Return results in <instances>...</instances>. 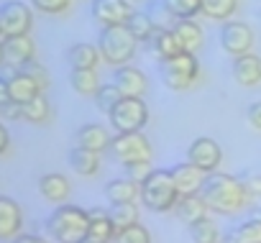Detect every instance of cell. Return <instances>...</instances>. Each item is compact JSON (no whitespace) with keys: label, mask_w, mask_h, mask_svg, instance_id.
I'll return each mask as SVG.
<instances>
[{"label":"cell","mask_w":261,"mask_h":243,"mask_svg":"<svg viewBox=\"0 0 261 243\" xmlns=\"http://www.w3.org/2000/svg\"><path fill=\"white\" fill-rule=\"evenodd\" d=\"M200 195L207 202V207L218 215L241 212L248 205V197H251V192L246 190L241 177H233V174H225V172H210L202 182Z\"/></svg>","instance_id":"obj_1"},{"label":"cell","mask_w":261,"mask_h":243,"mask_svg":"<svg viewBox=\"0 0 261 243\" xmlns=\"http://www.w3.org/2000/svg\"><path fill=\"white\" fill-rule=\"evenodd\" d=\"M46 230L57 243H82L87 240L90 230V215L80 205H59L46 218Z\"/></svg>","instance_id":"obj_2"},{"label":"cell","mask_w":261,"mask_h":243,"mask_svg":"<svg viewBox=\"0 0 261 243\" xmlns=\"http://www.w3.org/2000/svg\"><path fill=\"white\" fill-rule=\"evenodd\" d=\"M97 49H100V57L105 64L123 67L136 57L139 39L128 31V26H105V29H100Z\"/></svg>","instance_id":"obj_3"},{"label":"cell","mask_w":261,"mask_h":243,"mask_svg":"<svg viewBox=\"0 0 261 243\" xmlns=\"http://www.w3.org/2000/svg\"><path fill=\"white\" fill-rule=\"evenodd\" d=\"M179 200L172 169H154L141 184V205L151 212H169Z\"/></svg>","instance_id":"obj_4"},{"label":"cell","mask_w":261,"mask_h":243,"mask_svg":"<svg viewBox=\"0 0 261 243\" xmlns=\"http://www.w3.org/2000/svg\"><path fill=\"white\" fill-rule=\"evenodd\" d=\"M159 72H162V82L169 90L182 92V90H190L197 82V77H200V62H197V57L192 51H179L177 57L159 62Z\"/></svg>","instance_id":"obj_5"},{"label":"cell","mask_w":261,"mask_h":243,"mask_svg":"<svg viewBox=\"0 0 261 243\" xmlns=\"http://www.w3.org/2000/svg\"><path fill=\"white\" fill-rule=\"evenodd\" d=\"M108 120L115 133H134L149 123V107L144 97H120L115 107L108 113Z\"/></svg>","instance_id":"obj_6"},{"label":"cell","mask_w":261,"mask_h":243,"mask_svg":"<svg viewBox=\"0 0 261 243\" xmlns=\"http://www.w3.org/2000/svg\"><path fill=\"white\" fill-rule=\"evenodd\" d=\"M110 154L118 164H139V161H151V144L141 131L134 133H115L110 141Z\"/></svg>","instance_id":"obj_7"},{"label":"cell","mask_w":261,"mask_h":243,"mask_svg":"<svg viewBox=\"0 0 261 243\" xmlns=\"http://www.w3.org/2000/svg\"><path fill=\"white\" fill-rule=\"evenodd\" d=\"M218 39L228 57H243L253 49V31L243 21H223Z\"/></svg>","instance_id":"obj_8"},{"label":"cell","mask_w":261,"mask_h":243,"mask_svg":"<svg viewBox=\"0 0 261 243\" xmlns=\"http://www.w3.org/2000/svg\"><path fill=\"white\" fill-rule=\"evenodd\" d=\"M0 26L6 39L8 36H26L34 26V11L21 0H8L0 6Z\"/></svg>","instance_id":"obj_9"},{"label":"cell","mask_w":261,"mask_h":243,"mask_svg":"<svg viewBox=\"0 0 261 243\" xmlns=\"http://www.w3.org/2000/svg\"><path fill=\"white\" fill-rule=\"evenodd\" d=\"M134 0H92L90 16L97 26H125L134 13Z\"/></svg>","instance_id":"obj_10"},{"label":"cell","mask_w":261,"mask_h":243,"mask_svg":"<svg viewBox=\"0 0 261 243\" xmlns=\"http://www.w3.org/2000/svg\"><path fill=\"white\" fill-rule=\"evenodd\" d=\"M187 161L210 174V172H218V167H220V161H223V151H220V146H218L215 139L200 136V139H195V141L190 144V149H187Z\"/></svg>","instance_id":"obj_11"},{"label":"cell","mask_w":261,"mask_h":243,"mask_svg":"<svg viewBox=\"0 0 261 243\" xmlns=\"http://www.w3.org/2000/svg\"><path fill=\"white\" fill-rule=\"evenodd\" d=\"M3 54H6V67H11L13 72H18L29 62H34L36 44H34V39L29 34L26 36H8L3 41Z\"/></svg>","instance_id":"obj_12"},{"label":"cell","mask_w":261,"mask_h":243,"mask_svg":"<svg viewBox=\"0 0 261 243\" xmlns=\"http://www.w3.org/2000/svg\"><path fill=\"white\" fill-rule=\"evenodd\" d=\"M113 85L120 90L123 97H144L146 87H149V79L141 69L136 67H115L113 69Z\"/></svg>","instance_id":"obj_13"},{"label":"cell","mask_w":261,"mask_h":243,"mask_svg":"<svg viewBox=\"0 0 261 243\" xmlns=\"http://www.w3.org/2000/svg\"><path fill=\"white\" fill-rule=\"evenodd\" d=\"M172 177H174V184H177L179 197H185V195H200L207 172H202L200 167H195L190 161H182V164L172 167Z\"/></svg>","instance_id":"obj_14"},{"label":"cell","mask_w":261,"mask_h":243,"mask_svg":"<svg viewBox=\"0 0 261 243\" xmlns=\"http://www.w3.org/2000/svg\"><path fill=\"white\" fill-rule=\"evenodd\" d=\"M21 225H23L21 205L0 195V240H13L16 235H21Z\"/></svg>","instance_id":"obj_15"},{"label":"cell","mask_w":261,"mask_h":243,"mask_svg":"<svg viewBox=\"0 0 261 243\" xmlns=\"http://www.w3.org/2000/svg\"><path fill=\"white\" fill-rule=\"evenodd\" d=\"M230 72L241 87H258L261 85V57H256L251 51L243 57H233Z\"/></svg>","instance_id":"obj_16"},{"label":"cell","mask_w":261,"mask_h":243,"mask_svg":"<svg viewBox=\"0 0 261 243\" xmlns=\"http://www.w3.org/2000/svg\"><path fill=\"white\" fill-rule=\"evenodd\" d=\"M90 215V230H87V238L90 240H100V243H113L115 235H118V228L110 218V210H100V207H92L87 210Z\"/></svg>","instance_id":"obj_17"},{"label":"cell","mask_w":261,"mask_h":243,"mask_svg":"<svg viewBox=\"0 0 261 243\" xmlns=\"http://www.w3.org/2000/svg\"><path fill=\"white\" fill-rule=\"evenodd\" d=\"M146 46H149V51H151L159 62L172 59V57H177V54L182 51V46H179V41H177V36H174L172 29H156V31L151 34V39L146 41Z\"/></svg>","instance_id":"obj_18"},{"label":"cell","mask_w":261,"mask_h":243,"mask_svg":"<svg viewBox=\"0 0 261 243\" xmlns=\"http://www.w3.org/2000/svg\"><path fill=\"white\" fill-rule=\"evenodd\" d=\"M8 90H11V100H16V102H29V100H34L39 92H44L41 87H39V82L26 72V69H18V72H13L11 77H8Z\"/></svg>","instance_id":"obj_19"},{"label":"cell","mask_w":261,"mask_h":243,"mask_svg":"<svg viewBox=\"0 0 261 243\" xmlns=\"http://www.w3.org/2000/svg\"><path fill=\"white\" fill-rule=\"evenodd\" d=\"M105 197L110 205H123V202H139L141 197V184H136L134 179L120 177V179H110L105 184Z\"/></svg>","instance_id":"obj_20"},{"label":"cell","mask_w":261,"mask_h":243,"mask_svg":"<svg viewBox=\"0 0 261 243\" xmlns=\"http://www.w3.org/2000/svg\"><path fill=\"white\" fill-rule=\"evenodd\" d=\"M174 36H177V41H179V46H182V51H197L202 44H205V34H202V29L195 23V18H177V23H174Z\"/></svg>","instance_id":"obj_21"},{"label":"cell","mask_w":261,"mask_h":243,"mask_svg":"<svg viewBox=\"0 0 261 243\" xmlns=\"http://www.w3.org/2000/svg\"><path fill=\"white\" fill-rule=\"evenodd\" d=\"M74 139H77V146L90 149V151H97V154L108 151V149H110V141H113V136L108 133V128H102V126H97V123L82 126Z\"/></svg>","instance_id":"obj_22"},{"label":"cell","mask_w":261,"mask_h":243,"mask_svg":"<svg viewBox=\"0 0 261 243\" xmlns=\"http://www.w3.org/2000/svg\"><path fill=\"white\" fill-rule=\"evenodd\" d=\"M174 212H177V218H179L182 223L192 225V223H197V220L207 218L210 207H207V202L202 200V195H185V197H179V200H177Z\"/></svg>","instance_id":"obj_23"},{"label":"cell","mask_w":261,"mask_h":243,"mask_svg":"<svg viewBox=\"0 0 261 243\" xmlns=\"http://www.w3.org/2000/svg\"><path fill=\"white\" fill-rule=\"evenodd\" d=\"M39 190H41V195H44L49 202L62 205V202H67V197H69V192H72V184H69V179H67L64 174L51 172V174H44V177L39 179Z\"/></svg>","instance_id":"obj_24"},{"label":"cell","mask_w":261,"mask_h":243,"mask_svg":"<svg viewBox=\"0 0 261 243\" xmlns=\"http://www.w3.org/2000/svg\"><path fill=\"white\" fill-rule=\"evenodd\" d=\"M100 49L97 44H74L67 51V62L72 69H95L100 64Z\"/></svg>","instance_id":"obj_25"},{"label":"cell","mask_w":261,"mask_h":243,"mask_svg":"<svg viewBox=\"0 0 261 243\" xmlns=\"http://www.w3.org/2000/svg\"><path fill=\"white\" fill-rule=\"evenodd\" d=\"M69 164H72V169H74L77 174H82V177H95L97 169H100V154L77 146V149L69 151Z\"/></svg>","instance_id":"obj_26"},{"label":"cell","mask_w":261,"mask_h":243,"mask_svg":"<svg viewBox=\"0 0 261 243\" xmlns=\"http://www.w3.org/2000/svg\"><path fill=\"white\" fill-rule=\"evenodd\" d=\"M223 243H261V218H251L223 235Z\"/></svg>","instance_id":"obj_27"},{"label":"cell","mask_w":261,"mask_h":243,"mask_svg":"<svg viewBox=\"0 0 261 243\" xmlns=\"http://www.w3.org/2000/svg\"><path fill=\"white\" fill-rule=\"evenodd\" d=\"M69 82H72V90L82 97H95L100 90V79H97L95 69H72Z\"/></svg>","instance_id":"obj_28"},{"label":"cell","mask_w":261,"mask_h":243,"mask_svg":"<svg viewBox=\"0 0 261 243\" xmlns=\"http://www.w3.org/2000/svg\"><path fill=\"white\" fill-rule=\"evenodd\" d=\"M238 11V0H202V16L210 21H230Z\"/></svg>","instance_id":"obj_29"},{"label":"cell","mask_w":261,"mask_h":243,"mask_svg":"<svg viewBox=\"0 0 261 243\" xmlns=\"http://www.w3.org/2000/svg\"><path fill=\"white\" fill-rule=\"evenodd\" d=\"M125 26H128L130 34L139 39V44H146L151 39V34L156 31V26H154V21L149 18L146 11H134V13H130V18L125 21Z\"/></svg>","instance_id":"obj_30"},{"label":"cell","mask_w":261,"mask_h":243,"mask_svg":"<svg viewBox=\"0 0 261 243\" xmlns=\"http://www.w3.org/2000/svg\"><path fill=\"white\" fill-rule=\"evenodd\" d=\"M190 238H192V243H220V230H218L215 220L202 218L190 225Z\"/></svg>","instance_id":"obj_31"},{"label":"cell","mask_w":261,"mask_h":243,"mask_svg":"<svg viewBox=\"0 0 261 243\" xmlns=\"http://www.w3.org/2000/svg\"><path fill=\"white\" fill-rule=\"evenodd\" d=\"M110 218H113V223H115L118 230L130 228V225H136V223H139V207H136V202L110 205Z\"/></svg>","instance_id":"obj_32"},{"label":"cell","mask_w":261,"mask_h":243,"mask_svg":"<svg viewBox=\"0 0 261 243\" xmlns=\"http://www.w3.org/2000/svg\"><path fill=\"white\" fill-rule=\"evenodd\" d=\"M23 120H29V123H46L49 120V100L44 97V92L23 102Z\"/></svg>","instance_id":"obj_33"},{"label":"cell","mask_w":261,"mask_h":243,"mask_svg":"<svg viewBox=\"0 0 261 243\" xmlns=\"http://www.w3.org/2000/svg\"><path fill=\"white\" fill-rule=\"evenodd\" d=\"M164 6L174 18H195L197 13H202V0H164Z\"/></svg>","instance_id":"obj_34"},{"label":"cell","mask_w":261,"mask_h":243,"mask_svg":"<svg viewBox=\"0 0 261 243\" xmlns=\"http://www.w3.org/2000/svg\"><path fill=\"white\" fill-rule=\"evenodd\" d=\"M146 13H149V18L154 21L156 29H174V23H177V18L172 16V11L164 6V0H154V3L146 8Z\"/></svg>","instance_id":"obj_35"},{"label":"cell","mask_w":261,"mask_h":243,"mask_svg":"<svg viewBox=\"0 0 261 243\" xmlns=\"http://www.w3.org/2000/svg\"><path fill=\"white\" fill-rule=\"evenodd\" d=\"M120 97H123V95H120V90H118L113 82H110V85H100V90H97V95H95V105H97L100 113L108 115Z\"/></svg>","instance_id":"obj_36"},{"label":"cell","mask_w":261,"mask_h":243,"mask_svg":"<svg viewBox=\"0 0 261 243\" xmlns=\"http://www.w3.org/2000/svg\"><path fill=\"white\" fill-rule=\"evenodd\" d=\"M115 243H151V235H149V230L141 223H136V225H130V228L118 230Z\"/></svg>","instance_id":"obj_37"},{"label":"cell","mask_w":261,"mask_h":243,"mask_svg":"<svg viewBox=\"0 0 261 243\" xmlns=\"http://www.w3.org/2000/svg\"><path fill=\"white\" fill-rule=\"evenodd\" d=\"M31 6L39 11V13H46V16H62L69 11L72 0H31Z\"/></svg>","instance_id":"obj_38"},{"label":"cell","mask_w":261,"mask_h":243,"mask_svg":"<svg viewBox=\"0 0 261 243\" xmlns=\"http://www.w3.org/2000/svg\"><path fill=\"white\" fill-rule=\"evenodd\" d=\"M151 172H154V169H151V161H139V164H128V167H125V177L134 179L136 184H144Z\"/></svg>","instance_id":"obj_39"},{"label":"cell","mask_w":261,"mask_h":243,"mask_svg":"<svg viewBox=\"0 0 261 243\" xmlns=\"http://www.w3.org/2000/svg\"><path fill=\"white\" fill-rule=\"evenodd\" d=\"M0 118H3V120H18V118H23V105L16 102V100L3 102V105H0Z\"/></svg>","instance_id":"obj_40"},{"label":"cell","mask_w":261,"mask_h":243,"mask_svg":"<svg viewBox=\"0 0 261 243\" xmlns=\"http://www.w3.org/2000/svg\"><path fill=\"white\" fill-rule=\"evenodd\" d=\"M23 69H26V72H29V74H31V77L39 82V87H41V90H46V87H49V74H46V69H44L39 62H29Z\"/></svg>","instance_id":"obj_41"},{"label":"cell","mask_w":261,"mask_h":243,"mask_svg":"<svg viewBox=\"0 0 261 243\" xmlns=\"http://www.w3.org/2000/svg\"><path fill=\"white\" fill-rule=\"evenodd\" d=\"M241 182L246 184V190H248L251 195H261V174H256V172H243V174H241Z\"/></svg>","instance_id":"obj_42"},{"label":"cell","mask_w":261,"mask_h":243,"mask_svg":"<svg viewBox=\"0 0 261 243\" xmlns=\"http://www.w3.org/2000/svg\"><path fill=\"white\" fill-rule=\"evenodd\" d=\"M246 120L256 128V131H261V100H256V102H251L248 105V110H246Z\"/></svg>","instance_id":"obj_43"},{"label":"cell","mask_w":261,"mask_h":243,"mask_svg":"<svg viewBox=\"0 0 261 243\" xmlns=\"http://www.w3.org/2000/svg\"><path fill=\"white\" fill-rule=\"evenodd\" d=\"M13 243H49V240L41 238V235H34V233H21V235L13 238Z\"/></svg>","instance_id":"obj_44"},{"label":"cell","mask_w":261,"mask_h":243,"mask_svg":"<svg viewBox=\"0 0 261 243\" xmlns=\"http://www.w3.org/2000/svg\"><path fill=\"white\" fill-rule=\"evenodd\" d=\"M8 146H11V139H8V131L0 126V156H3L6 151H8Z\"/></svg>","instance_id":"obj_45"},{"label":"cell","mask_w":261,"mask_h":243,"mask_svg":"<svg viewBox=\"0 0 261 243\" xmlns=\"http://www.w3.org/2000/svg\"><path fill=\"white\" fill-rule=\"evenodd\" d=\"M11 100V90H8V79H0V105Z\"/></svg>","instance_id":"obj_46"},{"label":"cell","mask_w":261,"mask_h":243,"mask_svg":"<svg viewBox=\"0 0 261 243\" xmlns=\"http://www.w3.org/2000/svg\"><path fill=\"white\" fill-rule=\"evenodd\" d=\"M6 64V54H3V41H0V67Z\"/></svg>","instance_id":"obj_47"},{"label":"cell","mask_w":261,"mask_h":243,"mask_svg":"<svg viewBox=\"0 0 261 243\" xmlns=\"http://www.w3.org/2000/svg\"><path fill=\"white\" fill-rule=\"evenodd\" d=\"M0 41H6V34H3V26H0Z\"/></svg>","instance_id":"obj_48"},{"label":"cell","mask_w":261,"mask_h":243,"mask_svg":"<svg viewBox=\"0 0 261 243\" xmlns=\"http://www.w3.org/2000/svg\"><path fill=\"white\" fill-rule=\"evenodd\" d=\"M82 243H100V240H90V238H87V240H82Z\"/></svg>","instance_id":"obj_49"},{"label":"cell","mask_w":261,"mask_h":243,"mask_svg":"<svg viewBox=\"0 0 261 243\" xmlns=\"http://www.w3.org/2000/svg\"><path fill=\"white\" fill-rule=\"evenodd\" d=\"M134 3H141V0H134Z\"/></svg>","instance_id":"obj_50"},{"label":"cell","mask_w":261,"mask_h":243,"mask_svg":"<svg viewBox=\"0 0 261 243\" xmlns=\"http://www.w3.org/2000/svg\"><path fill=\"white\" fill-rule=\"evenodd\" d=\"M258 16H261V13H258Z\"/></svg>","instance_id":"obj_51"}]
</instances>
